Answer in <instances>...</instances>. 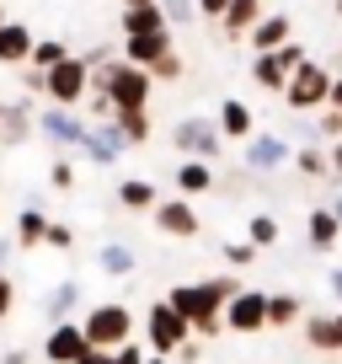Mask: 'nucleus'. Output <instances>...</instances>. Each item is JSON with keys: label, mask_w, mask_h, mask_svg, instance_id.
I'll list each match as a JSON object with an SVG mask.
<instances>
[{"label": "nucleus", "mask_w": 342, "mask_h": 364, "mask_svg": "<svg viewBox=\"0 0 342 364\" xmlns=\"http://www.w3.org/2000/svg\"><path fill=\"white\" fill-rule=\"evenodd\" d=\"M331 107H342V75H331V97H326Z\"/></svg>", "instance_id": "obj_47"}, {"label": "nucleus", "mask_w": 342, "mask_h": 364, "mask_svg": "<svg viewBox=\"0 0 342 364\" xmlns=\"http://www.w3.org/2000/svg\"><path fill=\"white\" fill-rule=\"evenodd\" d=\"M113 124H118V134L128 139V150H134V145H145V139H150V107H118Z\"/></svg>", "instance_id": "obj_27"}, {"label": "nucleus", "mask_w": 342, "mask_h": 364, "mask_svg": "<svg viewBox=\"0 0 342 364\" xmlns=\"http://www.w3.org/2000/svg\"><path fill=\"white\" fill-rule=\"evenodd\" d=\"M171 182H177V193H182V198L209 193V188H214V161H187L182 156V166L171 171Z\"/></svg>", "instance_id": "obj_20"}, {"label": "nucleus", "mask_w": 342, "mask_h": 364, "mask_svg": "<svg viewBox=\"0 0 342 364\" xmlns=\"http://www.w3.org/2000/svg\"><path fill=\"white\" fill-rule=\"evenodd\" d=\"M92 91H102L107 102H113V113H118V107H150L155 80H150V70H139V65H128L123 54H113L107 65L92 70Z\"/></svg>", "instance_id": "obj_2"}, {"label": "nucleus", "mask_w": 342, "mask_h": 364, "mask_svg": "<svg viewBox=\"0 0 342 364\" xmlns=\"http://www.w3.org/2000/svg\"><path fill=\"white\" fill-rule=\"evenodd\" d=\"M160 16H166V27H193L198 0H160Z\"/></svg>", "instance_id": "obj_34"}, {"label": "nucleus", "mask_w": 342, "mask_h": 364, "mask_svg": "<svg viewBox=\"0 0 342 364\" xmlns=\"http://www.w3.org/2000/svg\"><path fill=\"white\" fill-rule=\"evenodd\" d=\"M299 316H305L299 295H267V327H294Z\"/></svg>", "instance_id": "obj_33"}, {"label": "nucleus", "mask_w": 342, "mask_h": 364, "mask_svg": "<svg viewBox=\"0 0 342 364\" xmlns=\"http://www.w3.org/2000/svg\"><path fill=\"white\" fill-rule=\"evenodd\" d=\"M86 91H92V70H86L80 54H70V59H59L54 70H43V97L54 107H80Z\"/></svg>", "instance_id": "obj_5"}, {"label": "nucleus", "mask_w": 342, "mask_h": 364, "mask_svg": "<svg viewBox=\"0 0 342 364\" xmlns=\"http://www.w3.org/2000/svg\"><path fill=\"white\" fill-rule=\"evenodd\" d=\"M145 364H171V359H166V353H145Z\"/></svg>", "instance_id": "obj_50"}, {"label": "nucleus", "mask_w": 342, "mask_h": 364, "mask_svg": "<svg viewBox=\"0 0 342 364\" xmlns=\"http://www.w3.org/2000/svg\"><path fill=\"white\" fill-rule=\"evenodd\" d=\"M289 75H294V70H289L284 59L273 54V48H267V54H251V80H257V86H263V91H273V97H284Z\"/></svg>", "instance_id": "obj_21"}, {"label": "nucleus", "mask_w": 342, "mask_h": 364, "mask_svg": "<svg viewBox=\"0 0 342 364\" xmlns=\"http://www.w3.org/2000/svg\"><path fill=\"white\" fill-rule=\"evenodd\" d=\"M246 241H251L257 252H263V247H273V241H278V220H273V215H251V225H246Z\"/></svg>", "instance_id": "obj_35"}, {"label": "nucleus", "mask_w": 342, "mask_h": 364, "mask_svg": "<svg viewBox=\"0 0 342 364\" xmlns=\"http://www.w3.org/2000/svg\"><path fill=\"white\" fill-rule=\"evenodd\" d=\"M86 129H92V118H80V107H54V102L38 107V134L54 150H80Z\"/></svg>", "instance_id": "obj_8"}, {"label": "nucleus", "mask_w": 342, "mask_h": 364, "mask_svg": "<svg viewBox=\"0 0 342 364\" xmlns=\"http://www.w3.org/2000/svg\"><path fill=\"white\" fill-rule=\"evenodd\" d=\"M75 306H80V284H75V279H65V284H54L43 295V316L54 321V327H59V321H70V311H75Z\"/></svg>", "instance_id": "obj_24"}, {"label": "nucleus", "mask_w": 342, "mask_h": 364, "mask_svg": "<svg viewBox=\"0 0 342 364\" xmlns=\"http://www.w3.org/2000/svg\"><path fill=\"white\" fill-rule=\"evenodd\" d=\"M294 171H299V177H321V182H331L326 145H299V150H294Z\"/></svg>", "instance_id": "obj_30"}, {"label": "nucleus", "mask_w": 342, "mask_h": 364, "mask_svg": "<svg viewBox=\"0 0 342 364\" xmlns=\"http://www.w3.org/2000/svg\"><path fill=\"white\" fill-rule=\"evenodd\" d=\"M331 295L342 300V268H331Z\"/></svg>", "instance_id": "obj_49"}, {"label": "nucleus", "mask_w": 342, "mask_h": 364, "mask_svg": "<svg viewBox=\"0 0 342 364\" xmlns=\"http://www.w3.org/2000/svg\"><path fill=\"white\" fill-rule=\"evenodd\" d=\"M273 54L284 59L289 70H299V65H305V59H310V48H305V43H294V38H289V43H284V48H273Z\"/></svg>", "instance_id": "obj_40"}, {"label": "nucleus", "mask_w": 342, "mask_h": 364, "mask_svg": "<svg viewBox=\"0 0 342 364\" xmlns=\"http://www.w3.org/2000/svg\"><path fill=\"white\" fill-rule=\"evenodd\" d=\"M96 262H102V273H113V279H128V273H134V247L107 241V247L96 252Z\"/></svg>", "instance_id": "obj_31"}, {"label": "nucleus", "mask_w": 342, "mask_h": 364, "mask_svg": "<svg viewBox=\"0 0 342 364\" xmlns=\"http://www.w3.org/2000/svg\"><path fill=\"white\" fill-rule=\"evenodd\" d=\"M145 338H150V353H177L187 338H193V327H187V316H177V306L171 300H155L145 316Z\"/></svg>", "instance_id": "obj_7"}, {"label": "nucleus", "mask_w": 342, "mask_h": 364, "mask_svg": "<svg viewBox=\"0 0 342 364\" xmlns=\"http://www.w3.org/2000/svg\"><path fill=\"white\" fill-rule=\"evenodd\" d=\"M225 6H230V0H198V16H209V22H219V16H225Z\"/></svg>", "instance_id": "obj_43"}, {"label": "nucleus", "mask_w": 342, "mask_h": 364, "mask_svg": "<svg viewBox=\"0 0 342 364\" xmlns=\"http://www.w3.org/2000/svg\"><path fill=\"white\" fill-rule=\"evenodd\" d=\"M0 118H6V97H0Z\"/></svg>", "instance_id": "obj_52"}, {"label": "nucleus", "mask_w": 342, "mask_h": 364, "mask_svg": "<svg viewBox=\"0 0 342 364\" xmlns=\"http://www.w3.org/2000/svg\"><path fill=\"white\" fill-rule=\"evenodd\" d=\"M225 262L230 268H251V262H257V247H251V241H225Z\"/></svg>", "instance_id": "obj_39"}, {"label": "nucleus", "mask_w": 342, "mask_h": 364, "mask_svg": "<svg viewBox=\"0 0 342 364\" xmlns=\"http://www.w3.org/2000/svg\"><path fill=\"white\" fill-rule=\"evenodd\" d=\"M171 145H177V156L187 161H219V150H225V134H219L214 118H177L171 124Z\"/></svg>", "instance_id": "obj_6"}, {"label": "nucleus", "mask_w": 342, "mask_h": 364, "mask_svg": "<svg viewBox=\"0 0 342 364\" xmlns=\"http://www.w3.org/2000/svg\"><path fill=\"white\" fill-rule=\"evenodd\" d=\"M299 134H305V145H331V139H342V107H321L316 113V124L310 129H299Z\"/></svg>", "instance_id": "obj_28"}, {"label": "nucleus", "mask_w": 342, "mask_h": 364, "mask_svg": "<svg viewBox=\"0 0 342 364\" xmlns=\"http://www.w3.org/2000/svg\"><path fill=\"white\" fill-rule=\"evenodd\" d=\"M70 54H75V48H70L65 38H38L33 54H27V65H33V70H54L59 59H70Z\"/></svg>", "instance_id": "obj_32"}, {"label": "nucleus", "mask_w": 342, "mask_h": 364, "mask_svg": "<svg viewBox=\"0 0 342 364\" xmlns=\"http://www.w3.org/2000/svg\"><path fill=\"white\" fill-rule=\"evenodd\" d=\"M33 27L27 22H16V16H6L0 22V65H11V70H22L27 65V54H33Z\"/></svg>", "instance_id": "obj_15"}, {"label": "nucleus", "mask_w": 342, "mask_h": 364, "mask_svg": "<svg viewBox=\"0 0 342 364\" xmlns=\"http://www.w3.org/2000/svg\"><path fill=\"white\" fill-rule=\"evenodd\" d=\"M326 97H331V70L321 65L316 54H310L305 65L289 75V86H284V107L305 118V113H321V107H326Z\"/></svg>", "instance_id": "obj_3"}, {"label": "nucleus", "mask_w": 342, "mask_h": 364, "mask_svg": "<svg viewBox=\"0 0 342 364\" xmlns=\"http://www.w3.org/2000/svg\"><path fill=\"white\" fill-rule=\"evenodd\" d=\"M305 321V343L321 353H342V316H299Z\"/></svg>", "instance_id": "obj_22"}, {"label": "nucleus", "mask_w": 342, "mask_h": 364, "mask_svg": "<svg viewBox=\"0 0 342 364\" xmlns=\"http://www.w3.org/2000/svg\"><path fill=\"white\" fill-rule=\"evenodd\" d=\"M225 327L230 332H263L267 327V295L263 289H236L225 300Z\"/></svg>", "instance_id": "obj_10"}, {"label": "nucleus", "mask_w": 342, "mask_h": 364, "mask_svg": "<svg viewBox=\"0 0 342 364\" xmlns=\"http://www.w3.org/2000/svg\"><path fill=\"white\" fill-rule=\"evenodd\" d=\"M11 300H16V289H11V279H6V273H0V321L11 316Z\"/></svg>", "instance_id": "obj_42"}, {"label": "nucleus", "mask_w": 342, "mask_h": 364, "mask_svg": "<svg viewBox=\"0 0 342 364\" xmlns=\"http://www.w3.org/2000/svg\"><path fill=\"white\" fill-rule=\"evenodd\" d=\"M43 230H48V215L27 204L22 215H16V230H11V236H16V252H33V247H43Z\"/></svg>", "instance_id": "obj_25"}, {"label": "nucleus", "mask_w": 342, "mask_h": 364, "mask_svg": "<svg viewBox=\"0 0 342 364\" xmlns=\"http://www.w3.org/2000/svg\"><path fill=\"white\" fill-rule=\"evenodd\" d=\"M48 188H54V193H70V188H75V161L59 156L54 166H48Z\"/></svg>", "instance_id": "obj_37"}, {"label": "nucleus", "mask_w": 342, "mask_h": 364, "mask_svg": "<svg viewBox=\"0 0 342 364\" xmlns=\"http://www.w3.org/2000/svg\"><path fill=\"white\" fill-rule=\"evenodd\" d=\"M27 134H38V107L27 102V97H16V102H6V118H0V139H6V145H22Z\"/></svg>", "instance_id": "obj_18"}, {"label": "nucleus", "mask_w": 342, "mask_h": 364, "mask_svg": "<svg viewBox=\"0 0 342 364\" xmlns=\"http://www.w3.org/2000/svg\"><path fill=\"white\" fill-rule=\"evenodd\" d=\"M0 22H6V6H0Z\"/></svg>", "instance_id": "obj_53"}, {"label": "nucleus", "mask_w": 342, "mask_h": 364, "mask_svg": "<svg viewBox=\"0 0 342 364\" xmlns=\"http://www.w3.org/2000/svg\"><path fill=\"white\" fill-rule=\"evenodd\" d=\"M236 279L230 273H219V279H204V284H177L171 289V306H177V316H187V327H193V338H214L219 327H225V300L236 295Z\"/></svg>", "instance_id": "obj_1"}, {"label": "nucleus", "mask_w": 342, "mask_h": 364, "mask_svg": "<svg viewBox=\"0 0 342 364\" xmlns=\"http://www.w3.org/2000/svg\"><path fill=\"white\" fill-rule=\"evenodd\" d=\"M150 215H155V225L166 230V236H177V241H193L198 225H204V220H198V209H193V198H182V193H177V198H160Z\"/></svg>", "instance_id": "obj_11"}, {"label": "nucleus", "mask_w": 342, "mask_h": 364, "mask_svg": "<svg viewBox=\"0 0 342 364\" xmlns=\"http://www.w3.org/2000/svg\"><path fill=\"white\" fill-rule=\"evenodd\" d=\"M171 48H177V43H171V27H155V33H134V38H123V48H118V54H123L128 65L150 70L155 59H166Z\"/></svg>", "instance_id": "obj_13"}, {"label": "nucleus", "mask_w": 342, "mask_h": 364, "mask_svg": "<svg viewBox=\"0 0 342 364\" xmlns=\"http://www.w3.org/2000/svg\"><path fill=\"white\" fill-rule=\"evenodd\" d=\"M214 124H219V134H225V139H241V145H246V139L257 134V113H251V107L241 102V97H225V102H219Z\"/></svg>", "instance_id": "obj_16"}, {"label": "nucleus", "mask_w": 342, "mask_h": 364, "mask_svg": "<svg viewBox=\"0 0 342 364\" xmlns=\"http://www.w3.org/2000/svg\"><path fill=\"white\" fill-rule=\"evenodd\" d=\"M289 38H294V22H289L284 11H263V22L246 33V43L257 48V54H267V48H284Z\"/></svg>", "instance_id": "obj_17"}, {"label": "nucleus", "mask_w": 342, "mask_h": 364, "mask_svg": "<svg viewBox=\"0 0 342 364\" xmlns=\"http://www.w3.org/2000/svg\"><path fill=\"white\" fill-rule=\"evenodd\" d=\"M113 54H118L113 43H96V48H86V54H80V59H86V70H96V65H107V59H113Z\"/></svg>", "instance_id": "obj_41"}, {"label": "nucleus", "mask_w": 342, "mask_h": 364, "mask_svg": "<svg viewBox=\"0 0 342 364\" xmlns=\"http://www.w3.org/2000/svg\"><path fill=\"white\" fill-rule=\"evenodd\" d=\"M337 16H342V0H337Z\"/></svg>", "instance_id": "obj_54"}, {"label": "nucleus", "mask_w": 342, "mask_h": 364, "mask_svg": "<svg viewBox=\"0 0 342 364\" xmlns=\"http://www.w3.org/2000/svg\"><path fill=\"white\" fill-rule=\"evenodd\" d=\"M257 22H263V0H230L225 16H219V33H225L230 43H241Z\"/></svg>", "instance_id": "obj_19"}, {"label": "nucleus", "mask_w": 342, "mask_h": 364, "mask_svg": "<svg viewBox=\"0 0 342 364\" xmlns=\"http://www.w3.org/2000/svg\"><path fill=\"white\" fill-rule=\"evenodd\" d=\"M305 236H310V247H316V252H331V247L342 241V220L331 215V209H310Z\"/></svg>", "instance_id": "obj_23"}, {"label": "nucleus", "mask_w": 342, "mask_h": 364, "mask_svg": "<svg viewBox=\"0 0 342 364\" xmlns=\"http://www.w3.org/2000/svg\"><path fill=\"white\" fill-rule=\"evenodd\" d=\"M80 332H86V348H118V343L134 338V311L118 306V300L92 306V311H86V321H80Z\"/></svg>", "instance_id": "obj_4"}, {"label": "nucleus", "mask_w": 342, "mask_h": 364, "mask_svg": "<svg viewBox=\"0 0 342 364\" xmlns=\"http://www.w3.org/2000/svg\"><path fill=\"white\" fill-rule=\"evenodd\" d=\"M80 353H86V332H80V321H59V327H48V338H43V359L48 364H75Z\"/></svg>", "instance_id": "obj_14"}, {"label": "nucleus", "mask_w": 342, "mask_h": 364, "mask_svg": "<svg viewBox=\"0 0 342 364\" xmlns=\"http://www.w3.org/2000/svg\"><path fill=\"white\" fill-rule=\"evenodd\" d=\"M123 6H155V0H123Z\"/></svg>", "instance_id": "obj_51"}, {"label": "nucleus", "mask_w": 342, "mask_h": 364, "mask_svg": "<svg viewBox=\"0 0 342 364\" xmlns=\"http://www.w3.org/2000/svg\"><path fill=\"white\" fill-rule=\"evenodd\" d=\"M326 161H331V177H342V139H331V150H326Z\"/></svg>", "instance_id": "obj_45"}, {"label": "nucleus", "mask_w": 342, "mask_h": 364, "mask_svg": "<svg viewBox=\"0 0 342 364\" xmlns=\"http://www.w3.org/2000/svg\"><path fill=\"white\" fill-rule=\"evenodd\" d=\"M43 247H54V252H70V247H75V230H70L65 220H48V230H43Z\"/></svg>", "instance_id": "obj_38"}, {"label": "nucleus", "mask_w": 342, "mask_h": 364, "mask_svg": "<svg viewBox=\"0 0 342 364\" xmlns=\"http://www.w3.org/2000/svg\"><path fill=\"white\" fill-rule=\"evenodd\" d=\"M11 252H16V236H0V262L11 257Z\"/></svg>", "instance_id": "obj_48"}, {"label": "nucleus", "mask_w": 342, "mask_h": 364, "mask_svg": "<svg viewBox=\"0 0 342 364\" xmlns=\"http://www.w3.org/2000/svg\"><path fill=\"white\" fill-rule=\"evenodd\" d=\"M118 204H123V209H155L160 193H155V182H150V177H123V182H118Z\"/></svg>", "instance_id": "obj_26"}, {"label": "nucleus", "mask_w": 342, "mask_h": 364, "mask_svg": "<svg viewBox=\"0 0 342 364\" xmlns=\"http://www.w3.org/2000/svg\"><path fill=\"white\" fill-rule=\"evenodd\" d=\"M123 150H128V139L118 134L113 118H107V124H92V129H86V139H80V156L92 161V166H118Z\"/></svg>", "instance_id": "obj_12"}, {"label": "nucleus", "mask_w": 342, "mask_h": 364, "mask_svg": "<svg viewBox=\"0 0 342 364\" xmlns=\"http://www.w3.org/2000/svg\"><path fill=\"white\" fill-rule=\"evenodd\" d=\"M289 161H294V150H289L284 134H251L246 145H241V166L257 171V177H267V171L289 166Z\"/></svg>", "instance_id": "obj_9"}, {"label": "nucleus", "mask_w": 342, "mask_h": 364, "mask_svg": "<svg viewBox=\"0 0 342 364\" xmlns=\"http://www.w3.org/2000/svg\"><path fill=\"white\" fill-rule=\"evenodd\" d=\"M155 27H166V16H160V0H155V6H123V38L155 33Z\"/></svg>", "instance_id": "obj_29"}, {"label": "nucleus", "mask_w": 342, "mask_h": 364, "mask_svg": "<svg viewBox=\"0 0 342 364\" xmlns=\"http://www.w3.org/2000/svg\"><path fill=\"white\" fill-rule=\"evenodd\" d=\"M0 364H33V353H27V348H11V353H0Z\"/></svg>", "instance_id": "obj_46"}, {"label": "nucleus", "mask_w": 342, "mask_h": 364, "mask_svg": "<svg viewBox=\"0 0 342 364\" xmlns=\"http://www.w3.org/2000/svg\"><path fill=\"white\" fill-rule=\"evenodd\" d=\"M75 364H113V348H86Z\"/></svg>", "instance_id": "obj_44"}, {"label": "nucleus", "mask_w": 342, "mask_h": 364, "mask_svg": "<svg viewBox=\"0 0 342 364\" xmlns=\"http://www.w3.org/2000/svg\"><path fill=\"white\" fill-rule=\"evenodd\" d=\"M150 80H155V86H171V80H182V54L171 48L166 59H155V65H150Z\"/></svg>", "instance_id": "obj_36"}]
</instances>
